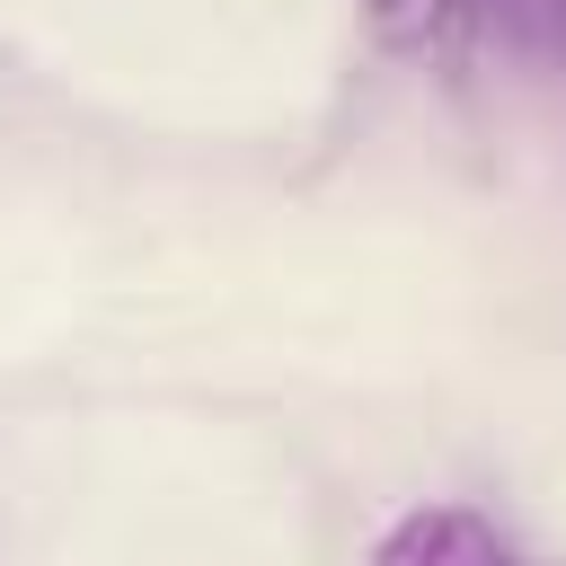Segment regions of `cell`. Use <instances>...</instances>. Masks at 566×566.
<instances>
[{"mask_svg": "<svg viewBox=\"0 0 566 566\" xmlns=\"http://www.w3.org/2000/svg\"><path fill=\"white\" fill-rule=\"evenodd\" d=\"M371 566H522V548L478 504H416L380 531Z\"/></svg>", "mask_w": 566, "mask_h": 566, "instance_id": "obj_1", "label": "cell"}, {"mask_svg": "<svg viewBox=\"0 0 566 566\" xmlns=\"http://www.w3.org/2000/svg\"><path fill=\"white\" fill-rule=\"evenodd\" d=\"M354 9L389 53H433L451 35V18H460V0H354Z\"/></svg>", "mask_w": 566, "mask_h": 566, "instance_id": "obj_2", "label": "cell"}]
</instances>
